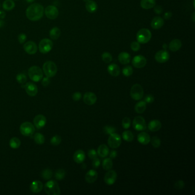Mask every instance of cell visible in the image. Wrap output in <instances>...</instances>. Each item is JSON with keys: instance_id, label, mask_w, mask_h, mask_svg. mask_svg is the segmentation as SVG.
<instances>
[{"instance_id": "b9f144b4", "label": "cell", "mask_w": 195, "mask_h": 195, "mask_svg": "<svg viewBox=\"0 0 195 195\" xmlns=\"http://www.w3.org/2000/svg\"><path fill=\"white\" fill-rule=\"evenodd\" d=\"M102 59L105 63H109L113 59L112 55L108 52H105L102 55Z\"/></svg>"}, {"instance_id": "52a82bcc", "label": "cell", "mask_w": 195, "mask_h": 195, "mask_svg": "<svg viewBox=\"0 0 195 195\" xmlns=\"http://www.w3.org/2000/svg\"><path fill=\"white\" fill-rule=\"evenodd\" d=\"M53 47V44L50 39L44 38L39 43L38 49L40 53L43 54H46L51 52Z\"/></svg>"}, {"instance_id": "94428289", "label": "cell", "mask_w": 195, "mask_h": 195, "mask_svg": "<svg viewBox=\"0 0 195 195\" xmlns=\"http://www.w3.org/2000/svg\"><path fill=\"white\" fill-rule=\"evenodd\" d=\"M5 25V22L2 20V19H0V28H2Z\"/></svg>"}, {"instance_id": "6125c7cd", "label": "cell", "mask_w": 195, "mask_h": 195, "mask_svg": "<svg viewBox=\"0 0 195 195\" xmlns=\"http://www.w3.org/2000/svg\"><path fill=\"white\" fill-rule=\"evenodd\" d=\"M26 2H28V3H31V2H34L35 0H26Z\"/></svg>"}, {"instance_id": "83f0119b", "label": "cell", "mask_w": 195, "mask_h": 195, "mask_svg": "<svg viewBox=\"0 0 195 195\" xmlns=\"http://www.w3.org/2000/svg\"><path fill=\"white\" fill-rule=\"evenodd\" d=\"M98 155L101 158H105L108 156L109 149L105 144H101L98 147Z\"/></svg>"}, {"instance_id": "f907efd6", "label": "cell", "mask_w": 195, "mask_h": 195, "mask_svg": "<svg viewBox=\"0 0 195 195\" xmlns=\"http://www.w3.org/2000/svg\"><path fill=\"white\" fill-rule=\"evenodd\" d=\"M26 39H27V37L26 34L24 33H21L18 36V40L19 43L20 44H24L25 43Z\"/></svg>"}, {"instance_id": "5b68a950", "label": "cell", "mask_w": 195, "mask_h": 195, "mask_svg": "<svg viewBox=\"0 0 195 195\" xmlns=\"http://www.w3.org/2000/svg\"><path fill=\"white\" fill-rule=\"evenodd\" d=\"M152 37V34L149 30L146 28H143L139 32L136 34L137 40L140 44H147L151 40Z\"/></svg>"}, {"instance_id": "ffe728a7", "label": "cell", "mask_w": 195, "mask_h": 195, "mask_svg": "<svg viewBox=\"0 0 195 195\" xmlns=\"http://www.w3.org/2000/svg\"><path fill=\"white\" fill-rule=\"evenodd\" d=\"M85 152L81 149H78L75 152L73 155V160L77 164L82 163L85 159Z\"/></svg>"}, {"instance_id": "d590c367", "label": "cell", "mask_w": 195, "mask_h": 195, "mask_svg": "<svg viewBox=\"0 0 195 195\" xmlns=\"http://www.w3.org/2000/svg\"><path fill=\"white\" fill-rule=\"evenodd\" d=\"M122 137L125 141L127 142H131L134 139V135L131 131H125L123 132Z\"/></svg>"}, {"instance_id": "f546056e", "label": "cell", "mask_w": 195, "mask_h": 195, "mask_svg": "<svg viewBox=\"0 0 195 195\" xmlns=\"http://www.w3.org/2000/svg\"><path fill=\"white\" fill-rule=\"evenodd\" d=\"M156 5L155 0H141L140 2V6L144 9H152Z\"/></svg>"}, {"instance_id": "9a60e30c", "label": "cell", "mask_w": 195, "mask_h": 195, "mask_svg": "<svg viewBox=\"0 0 195 195\" xmlns=\"http://www.w3.org/2000/svg\"><path fill=\"white\" fill-rule=\"evenodd\" d=\"M24 49L29 55H34L37 52L38 47L34 42L29 41L24 44Z\"/></svg>"}, {"instance_id": "f6af8a7d", "label": "cell", "mask_w": 195, "mask_h": 195, "mask_svg": "<svg viewBox=\"0 0 195 195\" xmlns=\"http://www.w3.org/2000/svg\"><path fill=\"white\" fill-rule=\"evenodd\" d=\"M61 143V137L59 135L53 136L51 140V143L54 146H57Z\"/></svg>"}, {"instance_id": "e575fe53", "label": "cell", "mask_w": 195, "mask_h": 195, "mask_svg": "<svg viewBox=\"0 0 195 195\" xmlns=\"http://www.w3.org/2000/svg\"><path fill=\"white\" fill-rule=\"evenodd\" d=\"M9 145L12 148H18L21 145V141L17 137H13L10 140Z\"/></svg>"}, {"instance_id": "f35d334b", "label": "cell", "mask_w": 195, "mask_h": 195, "mask_svg": "<svg viewBox=\"0 0 195 195\" xmlns=\"http://www.w3.org/2000/svg\"><path fill=\"white\" fill-rule=\"evenodd\" d=\"M150 141L151 142L152 145L155 148L160 147L161 145V140L157 136H153Z\"/></svg>"}, {"instance_id": "7bdbcfd3", "label": "cell", "mask_w": 195, "mask_h": 195, "mask_svg": "<svg viewBox=\"0 0 195 195\" xmlns=\"http://www.w3.org/2000/svg\"><path fill=\"white\" fill-rule=\"evenodd\" d=\"M16 80L18 83L24 84L27 81V77L24 73H19L17 75Z\"/></svg>"}, {"instance_id": "4dcf8cb0", "label": "cell", "mask_w": 195, "mask_h": 195, "mask_svg": "<svg viewBox=\"0 0 195 195\" xmlns=\"http://www.w3.org/2000/svg\"><path fill=\"white\" fill-rule=\"evenodd\" d=\"M147 108V103L144 101H140L138 102L135 106V110L137 113L141 114L143 113Z\"/></svg>"}, {"instance_id": "8d00e7d4", "label": "cell", "mask_w": 195, "mask_h": 195, "mask_svg": "<svg viewBox=\"0 0 195 195\" xmlns=\"http://www.w3.org/2000/svg\"><path fill=\"white\" fill-rule=\"evenodd\" d=\"M34 141L37 144L42 145L45 143V137L40 133H36L34 136Z\"/></svg>"}, {"instance_id": "836d02e7", "label": "cell", "mask_w": 195, "mask_h": 195, "mask_svg": "<svg viewBox=\"0 0 195 195\" xmlns=\"http://www.w3.org/2000/svg\"><path fill=\"white\" fill-rule=\"evenodd\" d=\"M102 166L103 169L105 170H109L112 169L113 166V161L112 159L110 158H106L105 159L102 163Z\"/></svg>"}, {"instance_id": "d4e9b609", "label": "cell", "mask_w": 195, "mask_h": 195, "mask_svg": "<svg viewBox=\"0 0 195 195\" xmlns=\"http://www.w3.org/2000/svg\"><path fill=\"white\" fill-rule=\"evenodd\" d=\"M43 188V184L42 182L39 180H35L31 183L30 189V191L33 193H39L42 191Z\"/></svg>"}, {"instance_id": "8992f818", "label": "cell", "mask_w": 195, "mask_h": 195, "mask_svg": "<svg viewBox=\"0 0 195 195\" xmlns=\"http://www.w3.org/2000/svg\"><path fill=\"white\" fill-rule=\"evenodd\" d=\"M130 96L134 100L139 101L144 96V89L141 85L135 84L132 86L130 90Z\"/></svg>"}, {"instance_id": "60d3db41", "label": "cell", "mask_w": 195, "mask_h": 195, "mask_svg": "<svg viewBox=\"0 0 195 195\" xmlns=\"http://www.w3.org/2000/svg\"><path fill=\"white\" fill-rule=\"evenodd\" d=\"M42 177L45 180H49L53 176L52 170L49 169L44 170L42 172Z\"/></svg>"}, {"instance_id": "681fc988", "label": "cell", "mask_w": 195, "mask_h": 195, "mask_svg": "<svg viewBox=\"0 0 195 195\" xmlns=\"http://www.w3.org/2000/svg\"><path fill=\"white\" fill-rule=\"evenodd\" d=\"M88 155L89 158L92 159V160L98 157V153L94 149L89 150L88 153Z\"/></svg>"}, {"instance_id": "e0dca14e", "label": "cell", "mask_w": 195, "mask_h": 195, "mask_svg": "<svg viewBox=\"0 0 195 195\" xmlns=\"http://www.w3.org/2000/svg\"><path fill=\"white\" fill-rule=\"evenodd\" d=\"M83 101L88 105H93L97 101V96L93 92H86L83 96Z\"/></svg>"}, {"instance_id": "680465c9", "label": "cell", "mask_w": 195, "mask_h": 195, "mask_svg": "<svg viewBox=\"0 0 195 195\" xmlns=\"http://www.w3.org/2000/svg\"><path fill=\"white\" fill-rule=\"evenodd\" d=\"M172 17V13L170 12H168L164 13V18L165 20H170L171 17Z\"/></svg>"}, {"instance_id": "cb8c5ba5", "label": "cell", "mask_w": 195, "mask_h": 195, "mask_svg": "<svg viewBox=\"0 0 195 195\" xmlns=\"http://www.w3.org/2000/svg\"><path fill=\"white\" fill-rule=\"evenodd\" d=\"M162 124L160 121L158 120H153L149 123L148 127L151 132L159 131L161 128Z\"/></svg>"}, {"instance_id": "ac0fdd59", "label": "cell", "mask_w": 195, "mask_h": 195, "mask_svg": "<svg viewBox=\"0 0 195 195\" xmlns=\"http://www.w3.org/2000/svg\"><path fill=\"white\" fill-rule=\"evenodd\" d=\"M34 126L37 129H41L45 127L47 124V119L43 115H37L33 120Z\"/></svg>"}, {"instance_id": "db71d44e", "label": "cell", "mask_w": 195, "mask_h": 195, "mask_svg": "<svg viewBox=\"0 0 195 195\" xmlns=\"http://www.w3.org/2000/svg\"><path fill=\"white\" fill-rule=\"evenodd\" d=\"M153 8H154L153 10H154L155 13H156L157 14H160L162 13L163 9L160 5H157V6L155 5Z\"/></svg>"}, {"instance_id": "e7e4bbea", "label": "cell", "mask_w": 195, "mask_h": 195, "mask_svg": "<svg viewBox=\"0 0 195 195\" xmlns=\"http://www.w3.org/2000/svg\"><path fill=\"white\" fill-rule=\"evenodd\" d=\"M0 6H1V3H0Z\"/></svg>"}, {"instance_id": "4fadbf2b", "label": "cell", "mask_w": 195, "mask_h": 195, "mask_svg": "<svg viewBox=\"0 0 195 195\" xmlns=\"http://www.w3.org/2000/svg\"><path fill=\"white\" fill-rule=\"evenodd\" d=\"M132 63L134 67L137 69L144 68L147 64V59L143 55H136L132 59Z\"/></svg>"}, {"instance_id": "f5cc1de1", "label": "cell", "mask_w": 195, "mask_h": 195, "mask_svg": "<svg viewBox=\"0 0 195 195\" xmlns=\"http://www.w3.org/2000/svg\"><path fill=\"white\" fill-rule=\"evenodd\" d=\"M100 164H101L100 160L98 158V157L93 160L92 166H93V167H94V168H98V167L100 166Z\"/></svg>"}, {"instance_id": "816d5d0a", "label": "cell", "mask_w": 195, "mask_h": 195, "mask_svg": "<svg viewBox=\"0 0 195 195\" xmlns=\"http://www.w3.org/2000/svg\"><path fill=\"white\" fill-rule=\"evenodd\" d=\"M155 100V98L152 94H148L144 98V101L147 104L152 103Z\"/></svg>"}, {"instance_id": "9f6ffc18", "label": "cell", "mask_w": 195, "mask_h": 195, "mask_svg": "<svg viewBox=\"0 0 195 195\" xmlns=\"http://www.w3.org/2000/svg\"><path fill=\"white\" fill-rule=\"evenodd\" d=\"M50 79H49V77H44L42 80L41 81V84L44 86H48L49 84H50Z\"/></svg>"}, {"instance_id": "ee69618b", "label": "cell", "mask_w": 195, "mask_h": 195, "mask_svg": "<svg viewBox=\"0 0 195 195\" xmlns=\"http://www.w3.org/2000/svg\"><path fill=\"white\" fill-rule=\"evenodd\" d=\"M116 131V129L112 126L106 125L103 128V132L106 135H111L113 133H115Z\"/></svg>"}, {"instance_id": "8fae6325", "label": "cell", "mask_w": 195, "mask_h": 195, "mask_svg": "<svg viewBox=\"0 0 195 195\" xmlns=\"http://www.w3.org/2000/svg\"><path fill=\"white\" fill-rule=\"evenodd\" d=\"M44 13L47 18L50 20H55L59 14L58 8L53 5H49L44 9Z\"/></svg>"}, {"instance_id": "1f68e13d", "label": "cell", "mask_w": 195, "mask_h": 195, "mask_svg": "<svg viewBox=\"0 0 195 195\" xmlns=\"http://www.w3.org/2000/svg\"><path fill=\"white\" fill-rule=\"evenodd\" d=\"M61 35V30L58 27H53L50 30L49 36L51 39L53 40H56L59 38Z\"/></svg>"}, {"instance_id": "7402d4cb", "label": "cell", "mask_w": 195, "mask_h": 195, "mask_svg": "<svg viewBox=\"0 0 195 195\" xmlns=\"http://www.w3.org/2000/svg\"><path fill=\"white\" fill-rule=\"evenodd\" d=\"M107 71L112 76H119L121 72L120 68L116 64H110L107 68Z\"/></svg>"}, {"instance_id": "2e32d148", "label": "cell", "mask_w": 195, "mask_h": 195, "mask_svg": "<svg viewBox=\"0 0 195 195\" xmlns=\"http://www.w3.org/2000/svg\"><path fill=\"white\" fill-rule=\"evenodd\" d=\"M24 88L25 89L26 92L30 96L33 97L36 96L38 93V88L37 85L33 82H28L24 85Z\"/></svg>"}, {"instance_id": "bcb514c9", "label": "cell", "mask_w": 195, "mask_h": 195, "mask_svg": "<svg viewBox=\"0 0 195 195\" xmlns=\"http://www.w3.org/2000/svg\"><path fill=\"white\" fill-rule=\"evenodd\" d=\"M131 124V120L129 117H124L122 120V126L123 128L127 129L130 127Z\"/></svg>"}, {"instance_id": "7a4b0ae2", "label": "cell", "mask_w": 195, "mask_h": 195, "mask_svg": "<svg viewBox=\"0 0 195 195\" xmlns=\"http://www.w3.org/2000/svg\"><path fill=\"white\" fill-rule=\"evenodd\" d=\"M44 189L49 195H59L61 193L59 184L55 180H49L45 184Z\"/></svg>"}, {"instance_id": "ab89813d", "label": "cell", "mask_w": 195, "mask_h": 195, "mask_svg": "<svg viewBox=\"0 0 195 195\" xmlns=\"http://www.w3.org/2000/svg\"><path fill=\"white\" fill-rule=\"evenodd\" d=\"M122 72H123L124 76H125V77H129L131 76L133 74V68L131 66L128 65V66H127V67L123 68Z\"/></svg>"}, {"instance_id": "3957f363", "label": "cell", "mask_w": 195, "mask_h": 195, "mask_svg": "<svg viewBox=\"0 0 195 195\" xmlns=\"http://www.w3.org/2000/svg\"><path fill=\"white\" fill-rule=\"evenodd\" d=\"M43 71L46 76L49 78L53 77L57 72V65L52 61H46L43 65Z\"/></svg>"}, {"instance_id": "d6a6232c", "label": "cell", "mask_w": 195, "mask_h": 195, "mask_svg": "<svg viewBox=\"0 0 195 195\" xmlns=\"http://www.w3.org/2000/svg\"><path fill=\"white\" fill-rule=\"evenodd\" d=\"M14 7L15 3L13 0H5L2 4V8L4 10L6 11H10L13 10Z\"/></svg>"}, {"instance_id": "9c48e42d", "label": "cell", "mask_w": 195, "mask_h": 195, "mask_svg": "<svg viewBox=\"0 0 195 195\" xmlns=\"http://www.w3.org/2000/svg\"><path fill=\"white\" fill-rule=\"evenodd\" d=\"M108 144L110 148H117L121 144V137L120 135L113 133L110 135L108 140Z\"/></svg>"}, {"instance_id": "11a10c76", "label": "cell", "mask_w": 195, "mask_h": 195, "mask_svg": "<svg viewBox=\"0 0 195 195\" xmlns=\"http://www.w3.org/2000/svg\"><path fill=\"white\" fill-rule=\"evenodd\" d=\"M81 98V94L80 92H75L73 94L72 98L74 101H78L80 100Z\"/></svg>"}, {"instance_id": "30bf717a", "label": "cell", "mask_w": 195, "mask_h": 195, "mask_svg": "<svg viewBox=\"0 0 195 195\" xmlns=\"http://www.w3.org/2000/svg\"><path fill=\"white\" fill-rule=\"evenodd\" d=\"M132 125L133 128L137 131H143L147 128L145 119L142 116H137L133 119Z\"/></svg>"}, {"instance_id": "d6986e66", "label": "cell", "mask_w": 195, "mask_h": 195, "mask_svg": "<svg viewBox=\"0 0 195 195\" xmlns=\"http://www.w3.org/2000/svg\"><path fill=\"white\" fill-rule=\"evenodd\" d=\"M98 178V172L95 170H89L85 174V181L88 183H94L97 180Z\"/></svg>"}, {"instance_id": "7c38bea8", "label": "cell", "mask_w": 195, "mask_h": 195, "mask_svg": "<svg viewBox=\"0 0 195 195\" xmlns=\"http://www.w3.org/2000/svg\"><path fill=\"white\" fill-rule=\"evenodd\" d=\"M170 53L166 50L158 51L155 55V59L157 63H165L170 59Z\"/></svg>"}, {"instance_id": "603a6c76", "label": "cell", "mask_w": 195, "mask_h": 195, "mask_svg": "<svg viewBox=\"0 0 195 195\" xmlns=\"http://www.w3.org/2000/svg\"><path fill=\"white\" fill-rule=\"evenodd\" d=\"M164 20L159 16L154 17L151 22V26L154 29H159L164 25Z\"/></svg>"}, {"instance_id": "277c9868", "label": "cell", "mask_w": 195, "mask_h": 195, "mask_svg": "<svg viewBox=\"0 0 195 195\" xmlns=\"http://www.w3.org/2000/svg\"><path fill=\"white\" fill-rule=\"evenodd\" d=\"M28 75L31 80L34 82H39L43 78V71L39 67L33 66L29 69Z\"/></svg>"}, {"instance_id": "74e56055", "label": "cell", "mask_w": 195, "mask_h": 195, "mask_svg": "<svg viewBox=\"0 0 195 195\" xmlns=\"http://www.w3.org/2000/svg\"><path fill=\"white\" fill-rule=\"evenodd\" d=\"M65 176V171L63 169H59L56 170L55 174V179L57 180H61L64 178Z\"/></svg>"}, {"instance_id": "91938a15", "label": "cell", "mask_w": 195, "mask_h": 195, "mask_svg": "<svg viewBox=\"0 0 195 195\" xmlns=\"http://www.w3.org/2000/svg\"><path fill=\"white\" fill-rule=\"evenodd\" d=\"M6 16V13L3 10H0V19H4Z\"/></svg>"}, {"instance_id": "03108f58", "label": "cell", "mask_w": 195, "mask_h": 195, "mask_svg": "<svg viewBox=\"0 0 195 195\" xmlns=\"http://www.w3.org/2000/svg\"><path fill=\"white\" fill-rule=\"evenodd\" d=\"M15 1H17V0H15Z\"/></svg>"}, {"instance_id": "7dc6e473", "label": "cell", "mask_w": 195, "mask_h": 195, "mask_svg": "<svg viewBox=\"0 0 195 195\" xmlns=\"http://www.w3.org/2000/svg\"><path fill=\"white\" fill-rule=\"evenodd\" d=\"M184 186H185V183L182 180H179L178 181H177L174 185V187L175 188V189H176L178 190L182 189Z\"/></svg>"}, {"instance_id": "f1b7e54d", "label": "cell", "mask_w": 195, "mask_h": 195, "mask_svg": "<svg viewBox=\"0 0 195 195\" xmlns=\"http://www.w3.org/2000/svg\"><path fill=\"white\" fill-rule=\"evenodd\" d=\"M85 8L86 10L90 13H94L97 11L98 9V4L93 0H89L86 2Z\"/></svg>"}, {"instance_id": "6f0895ef", "label": "cell", "mask_w": 195, "mask_h": 195, "mask_svg": "<svg viewBox=\"0 0 195 195\" xmlns=\"http://www.w3.org/2000/svg\"><path fill=\"white\" fill-rule=\"evenodd\" d=\"M117 152L116 151L113 150L110 152L109 154V157H110L109 158H110L111 159H114L117 157Z\"/></svg>"}, {"instance_id": "4316f807", "label": "cell", "mask_w": 195, "mask_h": 195, "mask_svg": "<svg viewBox=\"0 0 195 195\" xmlns=\"http://www.w3.org/2000/svg\"><path fill=\"white\" fill-rule=\"evenodd\" d=\"M118 59L121 64L123 65H127L131 62V57L128 53L121 52L119 55Z\"/></svg>"}, {"instance_id": "c3c4849f", "label": "cell", "mask_w": 195, "mask_h": 195, "mask_svg": "<svg viewBox=\"0 0 195 195\" xmlns=\"http://www.w3.org/2000/svg\"><path fill=\"white\" fill-rule=\"evenodd\" d=\"M131 48L134 52H137L140 49V44L138 41H133L131 43Z\"/></svg>"}, {"instance_id": "be15d7a7", "label": "cell", "mask_w": 195, "mask_h": 195, "mask_svg": "<svg viewBox=\"0 0 195 195\" xmlns=\"http://www.w3.org/2000/svg\"><path fill=\"white\" fill-rule=\"evenodd\" d=\"M83 1H85V2H87V1H88L89 0H83Z\"/></svg>"}, {"instance_id": "ba28073f", "label": "cell", "mask_w": 195, "mask_h": 195, "mask_svg": "<svg viewBox=\"0 0 195 195\" xmlns=\"http://www.w3.org/2000/svg\"><path fill=\"white\" fill-rule=\"evenodd\" d=\"M20 130L22 135L30 136L33 135L35 132V128L33 124L30 122H25L21 125Z\"/></svg>"}, {"instance_id": "5bb4252c", "label": "cell", "mask_w": 195, "mask_h": 195, "mask_svg": "<svg viewBox=\"0 0 195 195\" xmlns=\"http://www.w3.org/2000/svg\"><path fill=\"white\" fill-rule=\"evenodd\" d=\"M117 173L114 170H109L104 176V182L108 185L115 184L117 180Z\"/></svg>"}, {"instance_id": "484cf974", "label": "cell", "mask_w": 195, "mask_h": 195, "mask_svg": "<svg viewBox=\"0 0 195 195\" xmlns=\"http://www.w3.org/2000/svg\"><path fill=\"white\" fill-rule=\"evenodd\" d=\"M182 47V41L178 39H174L170 42L169 49L172 52H177Z\"/></svg>"}, {"instance_id": "6da1fadb", "label": "cell", "mask_w": 195, "mask_h": 195, "mask_svg": "<svg viewBox=\"0 0 195 195\" xmlns=\"http://www.w3.org/2000/svg\"><path fill=\"white\" fill-rule=\"evenodd\" d=\"M44 8L42 5L35 3L30 5L26 10V17L32 21L40 20L44 16Z\"/></svg>"}, {"instance_id": "44dd1931", "label": "cell", "mask_w": 195, "mask_h": 195, "mask_svg": "<svg viewBox=\"0 0 195 195\" xmlns=\"http://www.w3.org/2000/svg\"><path fill=\"white\" fill-rule=\"evenodd\" d=\"M137 141L140 143V144L146 145L149 143L151 141V137L147 133L143 132L138 135Z\"/></svg>"}]
</instances>
